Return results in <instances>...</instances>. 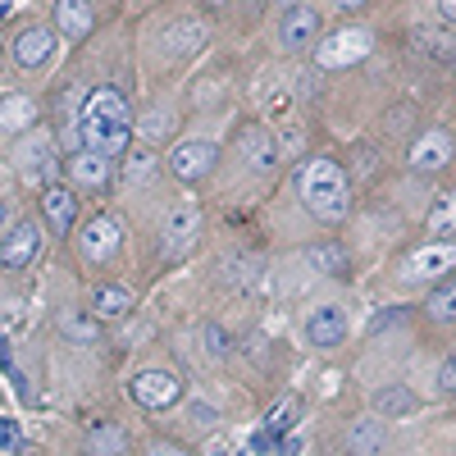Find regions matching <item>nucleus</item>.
Masks as SVG:
<instances>
[{
	"instance_id": "c85d7f7f",
	"label": "nucleus",
	"mask_w": 456,
	"mask_h": 456,
	"mask_svg": "<svg viewBox=\"0 0 456 456\" xmlns=\"http://www.w3.org/2000/svg\"><path fill=\"white\" fill-rule=\"evenodd\" d=\"M306 260L320 274H347V251L342 247H315V251H306Z\"/></svg>"
},
{
	"instance_id": "9b49d317",
	"label": "nucleus",
	"mask_w": 456,
	"mask_h": 456,
	"mask_svg": "<svg viewBox=\"0 0 456 456\" xmlns=\"http://www.w3.org/2000/svg\"><path fill=\"white\" fill-rule=\"evenodd\" d=\"M119 224H114L110 215H92L87 224H83V238H78V247H83V256L92 260V265H105L114 251H119Z\"/></svg>"
},
{
	"instance_id": "c9c22d12",
	"label": "nucleus",
	"mask_w": 456,
	"mask_h": 456,
	"mask_svg": "<svg viewBox=\"0 0 456 456\" xmlns=\"http://www.w3.org/2000/svg\"><path fill=\"white\" fill-rule=\"evenodd\" d=\"M438 393H456V356L438 365Z\"/></svg>"
},
{
	"instance_id": "5701e85b",
	"label": "nucleus",
	"mask_w": 456,
	"mask_h": 456,
	"mask_svg": "<svg viewBox=\"0 0 456 456\" xmlns=\"http://www.w3.org/2000/svg\"><path fill=\"white\" fill-rule=\"evenodd\" d=\"M69 174L83 187H105L110 183V156H101V151H78V156L69 160Z\"/></svg>"
},
{
	"instance_id": "7ed1b4c3",
	"label": "nucleus",
	"mask_w": 456,
	"mask_h": 456,
	"mask_svg": "<svg viewBox=\"0 0 456 456\" xmlns=\"http://www.w3.org/2000/svg\"><path fill=\"white\" fill-rule=\"evenodd\" d=\"M197 238H201V206L197 201H174L165 224H160V251L169 260H178Z\"/></svg>"
},
{
	"instance_id": "a211bd4d",
	"label": "nucleus",
	"mask_w": 456,
	"mask_h": 456,
	"mask_svg": "<svg viewBox=\"0 0 456 456\" xmlns=\"http://www.w3.org/2000/svg\"><path fill=\"white\" fill-rule=\"evenodd\" d=\"M42 215H46V224L55 228V233H69L73 219H78V197H73L69 187H46L42 192Z\"/></svg>"
},
{
	"instance_id": "ea45409f",
	"label": "nucleus",
	"mask_w": 456,
	"mask_h": 456,
	"mask_svg": "<svg viewBox=\"0 0 456 456\" xmlns=\"http://www.w3.org/2000/svg\"><path fill=\"white\" fill-rule=\"evenodd\" d=\"M438 10H443V19H452V23H456V0H438Z\"/></svg>"
},
{
	"instance_id": "39448f33",
	"label": "nucleus",
	"mask_w": 456,
	"mask_h": 456,
	"mask_svg": "<svg viewBox=\"0 0 456 456\" xmlns=\"http://www.w3.org/2000/svg\"><path fill=\"white\" fill-rule=\"evenodd\" d=\"M370 55V32L365 28H342L333 37H324L320 51H315V64L320 69H352Z\"/></svg>"
},
{
	"instance_id": "f257e3e1",
	"label": "nucleus",
	"mask_w": 456,
	"mask_h": 456,
	"mask_svg": "<svg viewBox=\"0 0 456 456\" xmlns=\"http://www.w3.org/2000/svg\"><path fill=\"white\" fill-rule=\"evenodd\" d=\"M78 133H83L87 151H101V156H119V151H128V137H133L128 101L114 87L87 92L83 110H78Z\"/></svg>"
},
{
	"instance_id": "423d86ee",
	"label": "nucleus",
	"mask_w": 456,
	"mask_h": 456,
	"mask_svg": "<svg viewBox=\"0 0 456 456\" xmlns=\"http://www.w3.org/2000/svg\"><path fill=\"white\" fill-rule=\"evenodd\" d=\"M452 270H456V242H425L420 251H411L402 260V279H411V283H429Z\"/></svg>"
},
{
	"instance_id": "20e7f679",
	"label": "nucleus",
	"mask_w": 456,
	"mask_h": 456,
	"mask_svg": "<svg viewBox=\"0 0 456 456\" xmlns=\"http://www.w3.org/2000/svg\"><path fill=\"white\" fill-rule=\"evenodd\" d=\"M128 397L137 406H146V411H169L183 397V379L174 370H142L128 384Z\"/></svg>"
},
{
	"instance_id": "393cba45",
	"label": "nucleus",
	"mask_w": 456,
	"mask_h": 456,
	"mask_svg": "<svg viewBox=\"0 0 456 456\" xmlns=\"http://www.w3.org/2000/svg\"><path fill=\"white\" fill-rule=\"evenodd\" d=\"M415 406V393L411 388H402V384H388V388H379L374 393V415H384V420H402V415H411Z\"/></svg>"
},
{
	"instance_id": "cd10ccee",
	"label": "nucleus",
	"mask_w": 456,
	"mask_h": 456,
	"mask_svg": "<svg viewBox=\"0 0 456 456\" xmlns=\"http://www.w3.org/2000/svg\"><path fill=\"white\" fill-rule=\"evenodd\" d=\"M288 429H297V402L292 397H283L279 406L265 411V434H270V438H283Z\"/></svg>"
},
{
	"instance_id": "2eb2a0df",
	"label": "nucleus",
	"mask_w": 456,
	"mask_h": 456,
	"mask_svg": "<svg viewBox=\"0 0 456 456\" xmlns=\"http://www.w3.org/2000/svg\"><path fill=\"white\" fill-rule=\"evenodd\" d=\"M238 156H242L256 174H270V169H279V142H274L270 128H247V133L238 137Z\"/></svg>"
},
{
	"instance_id": "a18cd8bd",
	"label": "nucleus",
	"mask_w": 456,
	"mask_h": 456,
	"mask_svg": "<svg viewBox=\"0 0 456 456\" xmlns=\"http://www.w3.org/2000/svg\"><path fill=\"white\" fill-rule=\"evenodd\" d=\"M0 228H5V201H0Z\"/></svg>"
},
{
	"instance_id": "58836bf2",
	"label": "nucleus",
	"mask_w": 456,
	"mask_h": 456,
	"mask_svg": "<svg viewBox=\"0 0 456 456\" xmlns=\"http://www.w3.org/2000/svg\"><path fill=\"white\" fill-rule=\"evenodd\" d=\"M206 456H233V447H228L224 438H210V443H206Z\"/></svg>"
},
{
	"instance_id": "aec40b11",
	"label": "nucleus",
	"mask_w": 456,
	"mask_h": 456,
	"mask_svg": "<svg viewBox=\"0 0 456 456\" xmlns=\"http://www.w3.org/2000/svg\"><path fill=\"white\" fill-rule=\"evenodd\" d=\"M133 306H137V297L128 288H119V283H101L92 292V315L96 320H124Z\"/></svg>"
},
{
	"instance_id": "72a5a7b5",
	"label": "nucleus",
	"mask_w": 456,
	"mask_h": 456,
	"mask_svg": "<svg viewBox=\"0 0 456 456\" xmlns=\"http://www.w3.org/2000/svg\"><path fill=\"white\" fill-rule=\"evenodd\" d=\"M10 452H19V425L0 415V456H10Z\"/></svg>"
},
{
	"instance_id": "f704fd0d",
	"label": "nucleus",
	"mask_w": 456,
	"mask_h": 456,
	"mask_svg": "<svg viewBox=\"0 0 456 456\" xmlns=\"http://www.w3.org/2000/svg\"><path fill=\"white\" fill-rule=\"evenodd\" d=\"M201 338L210 342V356H228V333L215 324H201Z\"/></svg>"
},
{
	"instance_id": "9d476101",
	"label": "nucleus",
	"mask_w": 456,
	"mask_h": 456,
	"mask_svg": "<svg viewBox=\"0 0 456 456\" xmlns=\"http://www.w3.org/2000/svg\"><path fill=\"white\" fill-rule=\"evenodd\" d=\"M279 37H283L288 51H306L320 37V10L306 5V0H301V5H288L283 19H279Z\"/></svg>"
},
{
	"instance_id": "c756f323",
	"label": "nucleus",
	"mask_w": 456,
	"mask_h": 456,
	"mask_svg": "<svg viewBox=\"0 0 456 456\" xmlns=\"http://www.w3.org/2000/svg\"><path fill=\"white\" fill-rule=\"evenodd\" d=\"M137 128H142L146 142H165V137L174 133V114H169V110H165V114L151 110V114H142V119H137Z\"/></svg>"
},
{
	"instance_id": "b1692460",
	"label": "nucleus",
	"mask_w": 456,
	"mask_h": 456,
	"mask_svg": "<svg viewBox=\"0 0 456 456\" xmlns=\"http://www.w3.org/2000/svg\"><path fill=\"white\" fill-rule=\"evenodd\" d=\"M60 333L78 347H96L101 342V320L92 311H60Z\"/></svg>"
},
{
	"instance_id": "ddd939ff",
	"label": "nucleus",
	"mask_w": 456,
	"mask_h": 456,
	"mask_svg": "<svg viewBox=\"0 0 456 456\" xmlns=\"http://www.w3.org/2000/svg\"><path fill=\"white\" fill-rule=\"evenodd\" d=\"M447 160H452V137H447L443 128L420 133V137H415V146H411V156H406V165H411L415 174H438Z\"/></svg>"
},
{
	"instance_id": "e433bc0d",
	"label": "nucleus",
	"mask_w": 456,
	"mask_h": 456,
	"mask_svg": "<svg viewBox=\"0 0 456 456\" xmlns=\"http://www.w3.org/2000/svg\"><path fill=\"white\" fill-rule=\"evenodd\" d=\"M187 420H192V425H215L219 415H215V406H206V402H192V406H187Z\"/></svg>"
},
{
	"instance_id": "a878e982",
	"label": "nucleus",
	"mask_w": 456,
	"mask_h": 456,
	"mask_svg": "<svg viewBox=\"0 0 456 456\" xmlns=\"http://www.w3.org/2000/svg\"><path fill=\"white\" fill-rule=\"evenodd\" d=\"M425 228H429V233H456V192H443V197L429 206Z\"/></svg>"
},
{
	"instance_id": "0eeeda50",
	"label": "nucleus",
	"mask_w": 456,
	"mask_h": 456,
	"mask_svg": "<svg viewBox=\"0 0 456 456\" xmlns=\"http://www.w3.org/2000/svg\"><path fill=\"white\" fill-rule=\"evenodd\" d=\"M14 165L23 169V178L46 183L55 174V142H51V133H42V128L23 133L19 146H14Z\"/></svg>"
},
{
	"instance_id": "1a4fd4ad",
	"label": "nucleus",
	"mask_w": 456,
	"mask_h": 456,
	"mask_svg": "<svg viewBox=\"0 0 456 456\" xmlns=\"http://www.w3.org/2000/svg\"><path fill=\"white\" fill-rule=\"evenodd\" d=\"M206 42H210V23L206 19H174L165 28V37H160V51L169 60H192Z\"/></svg>"
},
{
	"instance_id": "f8f14e48",
	"label": "nucleus",
	"mask_w": 456,
	"mask_h": 456,
	"mask_svg": "<svg viewBox=\"0 0 456 456\" xmlns=\"http://www.w3.org/2000/svg\"><path fill=\"white\" fill-rule=\"evenodd\" d=\"M37 247H42V228H37L32 219H19L5 238H0V265L5 270H23V265L37 256Z\"/></svg>"
},
{
	"instance_id": "2f4dec72",
	"label": "nucleus",
	"mask_w": 456,
	"mask_h": 456,
	"mask_svg": "<svg viewBox=\"0 0 456 456\" xmlns=\"http://www.w3.org/2000/svg\"><path fill=\"white\" fill-rule=\"evenodd\" d=\"M429 315L443 320V324L456 320V283H452V288H438V292L429 297Z\"/></svg>"
},
{
	"instance_id": "4c0bfd02",
	"label": "nucleus",
	"mask_w": 456,
	"mask_h": 456,
	"mask_svg": "<svg viewBox=\"0 0 456 456\" xmlns=\"http://www.w3.org/2000/svg\"><path fill=\"white\" fill-rule=\"evenodd\" d=\"M397 320H402L397 311H388V315H374V320H370V333H379V329H388V324H397Z\"/></svg>"
},
{
	"instance_id": "37998d69",
	"label": "nucleus",
	"mask_w": 456,
	"mask_h": 456,
	"mask_svg": "<svg viewBox=\"0 0 456 456\" xmlns=\"http://www.w3.org/2000/svg\"><path fill=\"white\" fill-rule=\"evenodd\" d=\"M206 5H215V10H224V5H233V0H206Z\"/></svg>"
},
{
	"instance_id": "4be33fe9",
	"label": "nucleus",
	"mask_w": 456,
	"mask_h": 456,
	"mask_svg": "<svg viewBox=\"0 0 456 456\" xmlns=\"http://www.w3.org/2000/svg\"><path fill=\"white\" fill-rule=\"evenodd\" d=\"M128 452V434L124 425H114V420H96L87 429V456H124Z\"/></svg>"
},
{
	"instance_id": "473e14b6",
	"label": "nucleus",
	"mask_w": 456,
	"mask_h": 456,
	"mask_svg": "<svg viewBox=\"0 0 456 456\" xmlns=\"http://www.w3.org/2000/svg\"><path fill=\"white\" fill-rule=\"evenodd\" d=\"M224 270H228V283H238V288L256 283V260H228Z\"/></svg>"
},
{
	"instance_id": "a19ab883",
	"label": "nucleus",
	"mask_w": 456,
	"mask_h": 456,
	"mask_svg": "<svg viewBox=\"0 0 456 456\" xmlns=\"http://www.w3.org/2000/svg\"><path fill=\"white\" fill-rule=\"evenodd\" d=\"M151 456H187V452H183V447H156Z\"/></svg>"
},
{
	"instance_id": "49530a36",
	"label": "nucleus",
	"mask_w": 456,
	"mask_h": 456,
	"mask_svg": "<svg viewBox=\"0 0 456 456\" xmlns=\"http://www.w3.org/2000/svg\"><path fill=\"white\" fill-rule=\"evenodd\" d=\"M19 456H37V452H19Z\"/></svg>"
},
{
	"instance_id": "f3484780",
	"label": "nucleus",
	"mask_w": 456,
	"mask_h": 456,
	"mask_svg": "<svg viewBox=\"0 0 456 456\" xmlns=\"http://www.w3.org/2000/svg\"><path fill=\"white\" fill-rule=\"evenodd\" d=\"M96 23L92 0H55V28L69 37V42H83Z\"/></svg>"
},
{
	"instance_id": "bb28decb",
	"label": "nucleus",
	"mask_w": 456,
	"mask_h": 456,
	"mask_svg": "<svg viewBox=\"0 0 456 456\" xmlns=\"http://www.w3.org/2000/svg\"><path fill=\"white\" fill-rule=\"evenodd\" d=\"M32 119H37V110H32L28 96H10L5 105H0V128H5V133H14V128H32Z\"/></svg>"
},
{
	"instance_id": "f03ea898",
	"label": "nucleus",
	"mask_w": 456,
	"mask_h": 456,
	"mask_svg": "<svg viewBox=\"0 0 456 456\" xmlns=\"http://www.w3.org/2000/svg\"><path fill=\"white\" fill-rule=\"evenodd\" d=\"M297 192L306 201V210L320 219V224H342L352 215V187H347V174H342L338 160L329 156H315L297 169Z\"/></svg>"
},
{
	"instance_id": "4468645a",
	"label": "nucleus",
	"mask_w": 456,
	"mask_h": 456,
	"mask_svg": "<svg viewBox=\"0 0 456 456\" xmlns=\"http://www.w3.org/2000/svg\"><path fill=\"white\" fill-rule=\"evenodd\" d=\"M306 338H311V347H320V352L338 347V342L347 338V311H342V306H320V311H311V315H306Z\"/></svg>"
},
{
	"instance_id": "6e6552de",
	"label": "nucleus",
	"mask_w": 456,
	"mask_h": 456,
	"mask_svg": "<svg viewBox=\"0 0 456 456\" xmlns=\"http://www.w3.org/2000/svg\"><path fill=\"white\" fill-rule=\"evenodd\" d=\"M215 160H219V146L197 137V142H183V146L169 151V174L183 178V183H197V178H206L215 169Z\"/></svg>"
},
{
	"instance_id": "6ab92c4d",
	"label": "nucleus",
	"mask_w": 456,
	"mask_h": 456,
	"mask_svg": "<svg viewBox=\"0 0 456 456\" xmlns=\"http://www.w3.org/2000/svg\"><path fill=\"white\" fill-rule=\"evenodd\" d=\"M411 42H415V51H420V55H429V60H438V64H456V37H452L447 28L425 23V28L411 32Z\"/></svg>"
},
{
	"instance_id": "dca6fc26",
	"label": "nucleus",
	"mask_w": 456,
	"mask_h": 456,
	"mask_svg": "<svg viewBox=\"0 0 456 456\" xmlns=\"http://www.w3.org/2000/svg\"><path fill=\"white\" fill-rule=\"evenodd\" d=\"M14 60L23 64V69H42L51 55H55V32L51 28H23L19 37H14Z\"/></svg>"
},
{
	"instance_id": "c03bdc74",
	"label": "nucleus",
	"mask_w": 456,
	"mask_h": 456,
	"mask_svg": "<svg viewBox=\"0 0 456 456\" xmlns=\"http://www.w3.org/2000/svg\"><path fill=\"white\" fill-rule=\"evenodd\" d=\"M10 14V0H0V19H5Z\"/></svg>"
},
{
	"instance_id": "7c9ffc66",
	"label": "nucleus",
	"mask_w": 456,
	"mask_h": 456,
	"mask_svg": "<svg viewBox=\"0 0 456 456\" xmlns=\"http://www.w3.org/2000/svg\"><path fill=\"white\" fill-rule=\"evenodd\" d=\"M156 174V156L151 151H128V165H124V183H146Z\"/></svg>"
},
{
	"instance_id": "412c9836",
	"label": "nucleus",
	"mask_w": 456,
	"mask_h": 456,
	"mask_svg": "<svg viewBox=\"0 0 456 456\" xmlns=\"http://www.w3.org/2000/svg\"><path fill=\"white\" fill-rule=\"evenodd\" d=\"M384 420H379V415H361V420L347 429V452L352 456H379L384 452Z\"/></svg>"
},
{
	"instance_id": "79ce46f5",
	"label": "nucleus",
	"mask_w": 456,
	"mask_h": 456,
	"mask_svg": "<svg viewBox=\"0 0 456 456\" xmlns=\"http://www.w3.org/2000/svg\"><path fill=\"white\" fill-rule=\"evenodd\" d=\"M333 5H338V10H361L365 0H333Z\"/></svg>"
}]
</instances>
